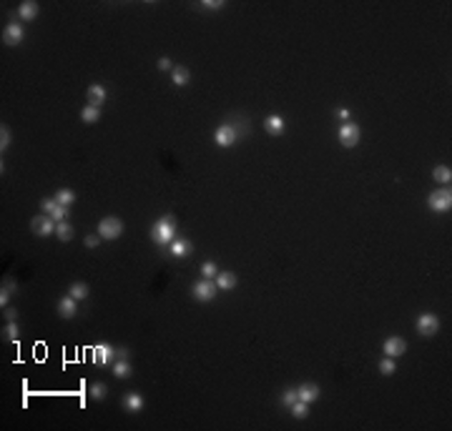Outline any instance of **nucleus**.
I'll use <instances>...</instances> for the list:
<instances>
[{"mask_svg":"<svg viewBox=\"0 0 452 431\" xmlns=\"http://www.w3.org/2000/svg\"><path fill=\"white\" fill-rule=\"evenodd\" d=\"M86 98H88V105L101 108V105L106 103V88H103V86H91L88 93H86Z\"/></svg>","mask_w":452,"mask_h":431,"instance_id":"nucleus-15","label":"nucleus"},{"mask_svg":"<svg viewBox=\"0 0 452 431\" xmlns=\"http://www.w3.org/2000/svg\"><path fill=\"white\" fill-rule=\"evenodd\" d=\"M151 239H154L159 246H169L176 239V218L171 213L164 216V218H159L154 223V228H151Z\"/></svg>","mask_w":452,"mask_h":431,"instance_id":"nucleus-1","label":"nucleus"},{"mask_svg":"<svg viewBox=\"0 0 452 431\" xmlns=\"http://www.w3.org/2000/svg\"><path fill=\"white\" fill-rule=\"evenodd\" d=\"M432 178H435L437 183L447 186V183L452 181V171H450V166H437V168L432 171Z\"/></svg>","mask_w":452,"mask_h":431,"instance_id":"nucleus-24","label":"nucleus"},{"mask_svg":"<svg viewBox=\"0 0 452 431\" xmlns=\"http://www.w3.org/2000/svg\"><path fill=\"white\" fill-rule=\"evenodd\" d=\"M8 145H10V128H8V126H3V128H0V150L5 153V148H8Z\"/></svg>","mask_w":452,"mask_h":431,"instance_id":"nucleus-32","label":"nucleus"},{"mask_svg":"<svg viewBox=\"0 0 452 431\" xmlns=\"http://www.w3.org/2000/svg\"><path fill=\"white\" fill-rule=\"evenodd\" d=\"M216 291H219V286H216V281H214V279H201V281H196V284H194V288H191L194 298H196V301H201V303L214 301Z\"/></svg>","mask_w":452,"mask_h":431,"instance_id":"nucleus-4","label":"nucleus"},{"mask_svg":"<svg viewBox=\"0 0 452 431\" xmlns=\"http://www.w3.org/2000/svg\"><path fill=\"white\" fill-rule=\"evenodd\" d=\"M191 241H186V239H173L171 243H169V251H171V256H176V258H181V256H188L191 253Z\"/></svg>","mask_w":452,"mask_h":431,"instance_id":"nucleus-13","label":"nucleus"},{"mask_svg":"<svg viewBox=\"0 0 452 431\" xmlns=\"http://www.w3.org/2000/svg\"><path fill=\"white\" fill-rule=\"evenodd\" d=\"M78 301H75L73 296H60L58 298V303H56V308H58V316H63V319H73L75 316V311H78V306H75Z\"/></svg>","mask_w":452,"mask_h":431,"instance_id":"nucleus-12","label":"nucleus"},{"mask_svg":"<svg viewBox=\"0 0 452 431\" xmlns=\"http://www.w3.org/2000/svg\"><path fill=\"white\" fill-rule=\"evenodd\" d=\"M171 81H173L176 86H186L188 81H191V75H188V70H186L183 65H173V70H171Z\"/></svg>","mask_w":452,"mask_h":431,"instance_id":"nucleus-21","label":"nucleus"},{"mask_svg":"<svg viewBox=\"0 0 452 431\" xmlns=\"http://www.w3.org/2000/svg\"><path fill=\"white\" fill-rule=\"evenodd\" d=\"M65 216H68V208L65 206H56L53 208V213H51V218L58 223V221H65Z\"/></svg>","mask_w":452,"mask_h":431,"instance_id":"nucleus-33","label":"nucleus"},{"mask_svg":"<svg viewBox=\"0 0 452 431\" xmlns=\"http://www.w3.org/2000/svg\"><path fill=\"white\" fill-rule=\"evenodd\" d=\"M5 319H8V321H15V319H18V311H15V308H8V311H5Z\"/></svg>","mask_w":452,"mask_h":431,"instance_id":"nucleus-41","label":"nucleus"},{"mask_svg":"<svg viewBox=\"0 0 452 431\" xmlns=\"http://www.w3.org/2000/svg\"><path fill=\"white\" fill-rule=\"evenodd\" d=\"M289 409H291V416H294V419H304V416H309V404L299 401V399H296Z\"/></svg>","mask_w":452,"mask_h":431,"instance_id":"nucleus-27","label":"nucleus"},{"mask_svg":"<svg viewBox=\"0 0 452 431\" xmlns=\"http://www.w3.org/2000/svg\"><path fill=\"white\" fill-rule=\"evenodd\" d=\"M214 281H216V286H219V288L229 291V288H234V286H236V281H239V279H236V273L226 271V273H219V276H216Z\"/></svg>","mask_w":452,"mask_h":431,"instance_id":"nucleus-18","label":"nucleus"},{"mask_svg":"<svg viewBox=\"0 0 452 431\" xmlns=\"http://www.w3.org/2000/svg\"><path fill=\"white\" fill-rule=\"evenodd\" d=\"M143 396L141 394H136V391H131V394H126L123 396V409H128V411H141L143 409Z\"/></svg>","mask_w":452,"mask_h":431,"instance_id":"nucleus-17","label":"nucleus"},{"mask_svg":"<svg viewBox=\"0 0 452 431\" xmlns=\"http://www.w3.org/2000/svg\"><path fill=\"white\" fill-rule=\"evenodd\" d=\"M56 233H58L60 241H70V239H73V226H70L68 221H58V223H56Z\"/></svg>","mask_w":452,"mask_h":431,"instance_id":"nucleus-26","label":"nucleus"},{"mask_svg":"<svg viewBox=\"0 0 452 431\" xmlns=\"http://www.w3.org/2000/svg\"><path fill=\"white\" fill-rule=\"evenodd\" d=\"M68 296H73L75 301H83V298H88V284H83V281H75V284L70 286Z\"/></svg>","mask_w":452,"mask_h":431,"instance_id":"nucleus-23","label":"nucleus"},{"mask_svg":"<svg viewBox=\"0 0 452 431\" xmlns=\"http://www.w3.org/2000/svg\"><path fill=\"white\" fill-rule=\"evenodd\" d=\"M73 201H75V193H73L70 188H60V191L56 193V203H58V206H65V208H68Z\"/></svg>","mask_w":452,"mask_h":431,"instance_id":"nucleus-25","label":"nucleus"},{"mask_svg":"<svg viewBox=\"0 0 452 431\" xmlns=\"http://www.w3.org/2000/svg\"><path fill=\"white\" fill-rule=\"evenodd\" d=\"M98 118H101V108H96V105H86L81 110V121L83 123H98Z\"/></svg>","mask_w":452,"mask_h":431,"instance_id":"nucleus-22","label":"nucleus"},{"mask_svg":"<svg viewBox=\"0 0 452 431\" xmlns=\"http://www.w3.org/2000/svg\"><path fill=\"white\" fill-rule=\"evenodd\" d=\"M349 115H352V113H349V108H339V110H337V118H339V121H344V123L349 121Z\"/></svg>","mask_w":452,"mask_h":431,"instance_id":"nucleus-39","label":"nucleus"},{"mask_svg":"<svg viewBox=\"0 0 452 431\" xmlns=\"http://www.w3.org/2000/svg\"><path fill=\"white\" fill-rule=\"evenodd\" d=\"M18 15H20V20H25V23L35 20V18H38V3H33V0H25V3H20Z\"/></svg>","mask_w":452,"mask_h":431,"instance_id":"nucleus-16","label":"nucleus"},{"mask_svg":"<svg viewBox=\"0 0 452 431\" xmlns=\"http://www.w3.org/2000/svg\"><path fill=\"white\" fill-rule=\"evenodd\" d=\"M249 131V128H246ZM244 133V128L241 126H234V123H226V126H219L216 128V133H214V141L219 143V145H224V148H229V145H234L236 141H239V136Z\"/></svg>","mask_w":452,"mask_h":431,"instance_id":"nucleus-3","label":"nucleus"},{"mask_svg":"<svg viewBox=\"0 0 452 431\" xmlns=\"http://www.w3.org/2000/svg\"><path fill=\"white\" fill-rule=\"evenodd\" d=\"M404 351H407V341H404L402 336H390V338L385 341V354H387L390 359L404 356Z\"/></svg>","mask_w":452,"mask_h":431,"instance_id":"nucleus-10","label":"nucleus"},{"mask_svg":"<svg viewBox=\"0 0 452 431\" xmlns=\"http://www.w3.org/2000/svg\"><path fill=\"white\" fill-rule=\"evenodd\" d=\"M359 136H362V131H359V126L352 123V121L342 123V128H339V143H342L344 148H354V145L359 143Z\"/></svg>","mask_w":452,"mask_h":431,"instance_id":"nucleus-7","label":"nucleus"},{"mask_svg":"<svg viewBox=\"0 0 452 431\" xmlns=\"http://www.w3.org/2000/svg\"><path fill=\"white\" fill-rule=\"evenodd\" d=\"M414 326H417V334L420 336L427 338V336H435L440 331V319L435 316V313H420L417 324H414Z\"/></svg>","mask_w":452,"mask_h":431,"instance_id":"nucleus-6","label":"nucleus"},{"mask_svg":"<svg viewBox=\"0 0 452 431\" xmlns=\"http://www.w3.org/2000/svg\"><path fill=\"white\" fill-rule=\"evenodd\" d=\"M201 276H204V279H216V276H219V268H216L214 261L201 263Z\"/></svg>","mask_w":452,"mask_h":431,"instance_id":"nucleus-29","label":"nucleus"},{"mask_svg":"<svg viewBox=\"0 0 452 431\" xmlns=\"http://www.w3.org/2000/svg\"><path fill=\"white\" fill-rule=\"evenodd\" d=\"M294 401H296V391H286V394L282 396V404H284V406H291Z\"/></svg>","mask_w":452,"mask_h":431,"instance_id":"nucleus-36","label":"nucleus"},{"mask_svg":"<svg viewBox=\"0 0 452 431\" xmlns=\"http://www.w3.org/2000/svg\"><path fill=\"white\" fill-rule=\"evenodd\" d=\"M3 336H5L8 341H18V336H20V329H18V324H15V321H10V324L5 326Z\"/></svg>","mask_w":452,"mask_h":431,"instance_id":"nucleus-31","label":"nucleus"},{"mask_svg":"<svg viewBox=\"0 0 452 431\" xmlns=\"http://www.w3.org/2000/svg\"><path fill=\"white\" fill-rule=\"evenodd\" d=\"M8 301H10V293H8V291L3 288V291H0V306L5 308V306H8Z\"/></svg>","mask_w":452,"mask_h":431,"instance_id":"nucleus-40","label":"nucleus"},{"mask_svg":"<svg viewBox=\"0 0 452 431\" xmlns=\"http://www.w3.org/2000/svg\"><path fill=\"white\" fill-rule=\"evenodd\" d=\"M30 228L35 236H51V233H56V221L51 216H35L30 221Z\"/></svg>","mask_w":452,"mask_h":431,"instance_id":"nucleus-8","label":"nucleus"},{"mask_svg":"<svg viewBox=\"0 0 452 431\" xmlns=\"http://www.w3.org/2000/svg\"><path fill=\"white\" fill-rule=\"evenodd\" d=\"M159 70H169V73H171V70H173V63H171L169 58H159Z\"/></svg>","mask_w":452,"mask_h":431,"instance_id":"nucleus-38","label":"nucleus"},{"mask_svg":"<svg viewBox=\"0 0 452 431\" xmlns=\"http://www.w3.org/2000/svg\"><path fill=\"white\" fill-rule=\"evenodd\" d=\"M23 38H25V30L18 20L5 25V30H3V43L5 46H18V43H23Z\"/></svg>","mask_w":452,"mask_h":431,"instance_id":"nucleus-9","label":"nucleus"},{"mask_svg":"<svg viewBox=\"0 0 452 431\" xmlns=\"http://www.w3.org/2000/svg\"><path fill=\"white\" fill-rule=\"evenodd\" d=\"M113 376H116V379H128L131 376L128 359H116V361H113Z\"/></svg>","mask_w":452,"mask_h":431,"instance_id":"nucleus-20","label":"nucleus"},{"mask_svg":"<svg viewBox=\"0 0 452 431\" xmlns=\"http://www.w3.org/2000/svg\"><path fill=\"white\" fill-rule=\"evenodd\" d=\"M106 394H108V386H106V383L96 381V383L91 386V399H93V401H103Z\"/></svg>","mask_w":452,"mask_h":431,"instance_id":"nucleus-28","label":"nucleus"},{"mask_svg":"<svg viewBox=\"0 0 452 431\" xmlns=\"http://www.w3.org/2000/svg\"><path fill=\"white\" fill-rule=\"evenodd\" d=\"M319 386L317 383H301L299 388H296V399L299 401H304V404H314L317 399H319Z\"/></svg>","mask_w":452,"mask_h":431,"instance_id":"nucleus-11","label":"nucleus"},{"mask_svg":"<svg viewBox=\"0 0 452 431\" xmlns=\"http://www.w3.org/2000/svg\"><path fill=\"white\" fill-rule=\"evenodd\" d=\"M93 354H96V361L98 364H113V361H116V348L108 346V343L106 346H96Z\"/></svg>","mask_w":452,"mask_h":431,"instance_id":"nucleus-14","label":"nucleus"},{"mask_svg":"<svg viewBox=\"0 0 452 431\" xmlns=\"http://www.w3.org/2000/svg\"><path fill=\"white\" fill-rule=\"evenodd\" d=\"M427 203H430V208L432 211H437V213H447L450 208H452V193H450V188H442V191H435L430 198H427Z\"/></svg>","mask_w":452,"mask_h":431,"instance_id":"nucleus-5","label":"nucleus"},{"mask_svg":"<svg viewBox=\"0 0 452 431\" xmlns=\"http://www.w3.org/2000/svg\"><path fill=\"white\" fill-rule=\"evenodd\" d=\"M121 233H123V223L116 216H106L98 223V236L103 241H116V239H121Z\"/></svg>","mask_w":452,"mask_h":431,"instance_id":"nucleus-2","label":"nucleus"},{"mask_svg":"<svg viewBox=\"0 0 452 431\" xmlns=\"http://www.w3.org/2000/svg\"><path fill=\"white\" fill-rule=\"evenodd\" d=\"M201 8H206V10H219V8H224V3H221V0H204Z\"/></svg>","mask_w":452,"mask_h":431,"instance_id":"nucleus-35","label":"nucleus"},{"mask_svg":"<svg viewBox=\"0 0 452 431\" xmlns=\"http://www.w3.org/2000/svg\"><path fill=\"white\" fill-rule=\"evenodd\" d=\"M264 126H267V131L272 133V136H279L282 131H284V118L282 115H267V121H264Z\"/></svg>","mask_w":452,"mask_h":431,"instance_id":"nucleus-19","label":"nucleus"},{"mask_svg":"<svg viewBox=\"0 0 452 431\" xmlns=\"http://www.w3.org/2000/svg\"><path fill=\"white\" fill-rule=\"evenodd\" d=\"M56 206H58V203H56V198H46V201H41V208L46 211V216H51Z\"/></svg>","mask_w":452,"mask_h":431,"instance_id":"nucleus-34","label":"nucleus"},{"mask_svg":"<svg viewBox=\"0 0 452 431\" xmlns=\"http://www.w3.org/2000/svg\"><path fill=\"white\" fill-rule=\"evenodd\" d=\"M3 288H5L8 293H13V291H15V281H10V279H8V281H3Z\"/></svg>","mask_w":452,"mask_h":431,"instance_id":"nucleus-42","label":"nucleus"},{"mask_svg":"<svg viewBox=\"0 0 452 431\" xmlns=\"http://www.w3.org/2000/svg\"><path fill=\"white\" fill-rule=\"evenodd\" d=\"M101 241H103V239L98 236V233H96V236H86V246H88V248H96Z\"/></svg>","mask_w":452,"mask_h":431,"instance_id":"nucleus-37","label":"nucleus"},{"mask_svg":"<svg viewBox=\"0 0 452 431\" xmlns=\"http://www.w3.org/2000/svg\"><path fill=\"white\" fill-rule=\"evenodd\" d=\"M380 371L385 374V376H392L395 371H397V366H395V359H390V356H385L382 361H380Z\"/></svg>","mask_w":452,"mask_h":431,"instance_id":"nucleus-30","label":"nucleus"}]
</instances>
